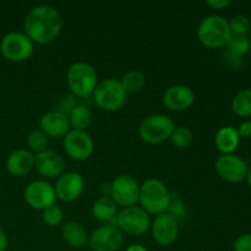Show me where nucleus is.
<instances>
[{"label":"nucleus","mask_w":251,"mask_h":251,"mask_svg":"<svg viewBox=\"0 0 251 251\" xmlns=\"http://www.w3.org/2000/svg\"><path fill=\"white\" fill-rule=\"evenodd\" d=\"M125 251H149V249L145 248L144 245L141 244H131L126 248V250Z\"/></svg>","instance_id":"4c0bfd02"},{"label":"nucleus","mask_w":251,"mask_h":251,"mask_svg":"<svg viewBox=\"0 0 251 251\" xmlns=\"http://www.w3.org/2000/svg\"><path fill=\"white\" fill-rule=\"evenodd\" d=\"M250 50H251V48H250Z\"/></svg>","instance_id":"ea45409f"},{"label":"nucleus","mask_w":251,"mask_h":251,"mask_svg":"<svg viewBox=\"0 0 251 251\" xmlns=\"http://www.w3.org/2000/svg\"><path fill=\"white\" fill-rule=\"evenodd\" d=\"M124 242V234L113 223L96 228L88 238V247L92 251H118Z\"/></svg>","instance_id":"9d476101"},{"label":"nucleus","mask_w":251,"mask_h":251,"mask_svg":"<svg viewBox=\"0 0 251 251\" xmlns=\"http://www.w3.org/2000/svg\"><path fill=\"white\" fill-rule=\"evenodd\" d=\"M63 26L61 16L50 5H38L28 11L24 21L25 34L37 44H49L59 36Z\"/></svg>","instance_id":"f257e3e1"},{"label":"nucleus","mask_w":251,"mask_h":251,"mask_svg":"<svg viewBox=\"0 0 251 251\" xmlns=\"http://www.w3.org/2000/svg\"><path fill=\"white\" fill-rule=\"evenodd\" d=\"M124 91L127 93H139L146 86V77L144 74L139 70H130L123 75L120 78Z\"/></svg>","instance_id":"b1692460"},{"label":"nucleus","mask_w":251,"mask_h":251,"mask_svg":"<svg viewBox=\"0 0 251 251\" xmlns=\"http://www.w3.org/2000/svg\"><path fill=\"white\" fill-rule=\"evenodd\" d=\"M167 212H168L169 215L173 216V217H176V220L179 221V218L183 217V216L185 215V212H186L185 205H184V202L180 200V199H172Z\"/></svg>","instance_id":"2f4dec72"},{"label":"nucleus","mask_w":251,"mask_h":251,"mask_svg":"<svg viewBox=\"0 0 251 251\" xmlns=\"http://www.w3.org/2000/svg\"><path fill=\"white\" fill-rule=\"evenodd\" d=\"M228 51L235 54L238 56H243L250 50L251 43L247 36H239V34H232L229 42L227 44Z\"/></svg>","instance_id":"cd10ccee"},{"label":"nucleus","mask_w":251,"mask_h":251,"mask_svg":"<svg viewBox=\"0 0 251 251\" xmlns=\"http://www.w3.org/2000/svg\"><path fill=\"white\" fill-rule=\"evenodd\" d=\"M7 245H9V238H7V234L5 233V230L2 228H0V251L6 250Z\"/></svg>","instance_id":"e433bc0d"},{"label":"nucleus","mask_w":251,"mask_h":251,"mask_svg":"<svg viewBox=\"0 0 251 251\" xmlns=\"http://www.w3.org/2000/svg\"><path fill=\"white\" fill-rule=\"evenodd\" d=\"M77 104V97H75L73 93H65V95H61L58 98L54 110H56L59 113H63L65 115H69L71 113V110Z\"/></svg>","instance_id":"7c9ffc66"},{"label":"nucleus","mask_w":251,"mask_h":251,"mask_svg":"<svg viewBox=\"0 0 251 251\" xmlns=\"http://www.w3.org/2000/svg\"><path fill=\"white\" fill-rule=\"evenodd\" d=\"M93 218L103 223H113L115 216L118 215V206L109 196H100L93 202L91 208Z\"/></svg>","instance_id":"4be33fe9"},{"label":"nucleus","mask_w":251,"mask_h":251,"mask_svg":"<svg viewBox=\"0 0 251 251\" xmlns=\"http://www.w3.org/2000/svg\"><path fill=\"white\" fill-rule=\"evenodd\" d=\"M69 123H70L71 130H80V131H86L88 126L92 123V113L90 108L86 107L85 104H77L70 114L68 115Z\"/></svg>","instance_id":"5701e85b"},{"label":"nucleus","mask_w":251,"mask_h":251,"mask_svg":"<svg viewBox=\"0 0 251 251\" xmlns=\"http://www.w3.org/2000/svg\"><path fill=\"white\" fill-rule=\"evenodd\" d=\"M234 251H251V233H247L235 239Z\"/></svg>","instance_id":"473e14b6"},{"label":"nucleus","mask_w":251,"mask_h":251,"mask_svg":"<svg viewBox=\"0 0 251 251\" xmlns=\"http://www.w3.org/2000/svg\"><path fill=\"white\" fill-rule=\"evenodd\" d=\"M232 37L229 22L221 15H210L200 22L198 27V38L201 44L211 49L227 47Z\"/></svg>","instance_id":"7ed1b4c3"},{"label":"nucleus","mask_w":251,"mask_h":251,"mask_svg":"<svg viewBox=\"0 0 251 251\" xmlns=\"http://www.w3.org/2000/svg\"><path fill=\"white\" fill-rule=\"evenodd\" d=\"M240 136L237 129L233 126H223L217 131L215 136V144L218 151L222 154H232L238 149Z\"/></svg>","instance_id":"412c9836"},{"label":"nucleus","mask_w":251,"mask_h":251,"mask_svg":"<svg viewBox=\"0 0 251 251\" xmlns=\"http://www.w3.org/2000/svg\"><path fill=\"white\" fill-rule=\"evenodd\" d=\"M225 63L227 64L230 69H239L243 64V59L242 56H238L227 50L225 54Z\"/></svg>","instance_id":"72a5a7b5"},{"label":"nucleus","mask_w":251,"mask_h":251,"mask_svg":"<svg viewBox=\"0 0 251 251\" xmlns=\"http://www.w3.org/2000/svg\"><path fill=\"white\" fill-rule=\"evenodd\" d=\"M172 195L166 184L159 179H147L140 185L139 203L149 215L158 216L167 212Z\"/></svg>","instance_id":"f03ea898"},{"label":"nucleus","mask_w":251,"mask_h":251,"mask_svg":"<svg viewBox=\"0 0 251 251\" xmlns=\"http://www.w3.org/2000/svg\"><path fill=\"white\" fill-rule=\"evenodd\" d=\"M63 145L69 158L77 162L88 159L95 151V142L87 131L70 130L64 136Z\"/></svg>","instance_id":"9b49d317"},{"label":"nucleus","mask_w":251,"mask_h":251,"mask_svg":"<svg viewBox=\"0 0 251 251\" xmlns=\"http://www.w3.org/2000/svg\"><path fill=\"white\" fill-rule=\"evenodd\" d=\"M92 96L96 104L102 110L117 112L124 107L127 95L123 88L120 80L105 78L98 82Z\"/></svg>","instance_id":"39448f33"},{"label":"nucleus","mask_w":251,"mask_h":251,"mask_svg":"<svg viewBox=\"0 0 251 251\" xmlns=\"http://www.w3.org/2000/svg\"><path fill=\"white\" fill-rule=\"evenodd\" d=\"M232 108L239 117H251V90H242L234 96Z\"/></svg>","instance_id":"393cba45"},{"label":"nucleus","mask_w":251,"mask_h":251,"mask_svg":"<svg viewBox=\"0 0 251 251\" xmlns=\"http://www.w3.org/2000/svg\"><path fill=\"white\" fill-rule=\"evenodd\" d=\"M33 49L34 43L25 32H9L0 41V53L6 60L12 63L26 61L33 54Z\"/></svg>","instance_id":"6e6552de"},{"label":"nucleus","mask_w":251,"mask_h":251,"mask_svg":"<svg viewBox=\"0 0 251 251\" xmlns=\"http://www.w3.org/2000/svg\"><path fill=\"white\" fill-rule=\"evenodd\" d=\"M140 184L132 176L127 174L118 176L110 183V195L112 200L122 208L136 206L139 202Z\"/></svg>","instance_id":"1a4fd4ad"},{"label":"nucleus","mask_w":251,"mask_h":251,"mask_svg":"<svg viewBox=\"0 0 251 251\" xmlns=\"http://www.w3.org/2000/svg\"><path fill=\"white\" fill-rule=\"evenodd\" d=\"M42 220L49 227H56L64 221V212L59 206L53 205L42 211Z\"/></svg>","instance_id":"c85d7f7f"},{"label":"nucleus","mask_w":251,"mask_h":251,"mask_svg":"<svg viewBox=\"0 0 251 251\" xmlns=\"http://www.w3.org/2000/svg\"><path fill=\"white\" fill-rule=\"evenodd\" d=\"M34 168V154L27 149H17L6 158V171L14 176H24Z\"/></svg>","instance_id":"6ab92c4d"},{"label":"nucleus","mask_w":251,"mask_h":251,"mask_svg":"<svg viewBox=\"0 0 251 251\" xmlns=\"http://www.w3.org/2000/svg\"><path fill=\"white\" fill-rule=\"evenodd\" d=\"M247 162L237 154H222L216 161V172L218 176L228 183H240L247 178Z\"/></svg>","instance_id":"ddd939ff"},{"label":"nucleus","mask_w":251,"mask_h":251,"mask_svg":"<svg viewBox=\"0 0 251 251\" xmlns=\"http://www.w3.org/2000/svg\"><path fill=\"white\" fill-rule=\"evenodd\" d=\"M66 83L70 93L75 97L87 98L93 95L96 86L98 85L97 71L91 64L76 61L68 69Z\"/></svg>","instance_id":"20e7f679"},{"label":"nucleus","mask_w":251,"mask_h":251,"mask_svg":"<svg viewBox=\"0 0 251 251\" xmlns=\"http://www.w3.org/2000/svg\"><path fill=\"white\" fill-rule=\"evenodd\" d=\"M56 199L63 202H73L82 195L85 190V180L82 176L76 172L63 173L54 185Z\"/></svg>","instance_id":"2eb2a0df"},{"label":"nucleus","mask_w":251,"mask_h":251,"mask_svg":"<svg viewBox=\"0 0 251 251\" xmlns=\"http://www.w3.org/2000/svg\"><path fill=\"white\" fill-rule=\"evenodd\" d=\"M176 129V124L164 114H152L145 118L139 126V135L142 141L150 145H158L167 141Z\"/></svg>","instance_id":"0eeeda50"},{"label":"nucleus","mask_w":251,"mask_h":251,"mask_svg":"<svg viewBox=\"0 0 251 251\" xmlns=\"http://www.w3.org/2000/svg\"><path fill=\"white\" fill-rule=\"evenodd\" d=\"M229 27L232 34H239V36H245L250 29V21L245 15L238 14L234 15L229 20Z\"/></svg>","instance_id":"c756f323"},{"label":"nucleus","mask_w":251,"mask_h":251,"mask_svg":"<svg viewBox=\"0 0 251 251\" xmlns=\"http://www.w3.org/2000/svg\"><path fill=\"white\" fill-rule=\"evenodd\" d=\"M113 225L117 226L123 234L131 237H141L151 228V218L140 206L122 208L115 216Z\"/></svg>","instance_id":"423d86ee"},{"label":"nucleus","mask_w":251,"mask_h":251,"mask_svg":"<svg viewBox=\"0 0 251 251\" xmlns=\"http://www.w3.org/2000/svg\"><path fill=\"white\" fill-rule=\"evenodd\" d=\"M25 201L27 205L38 211L55 205L56 194L55 189L47 180H34L29 183L25 189Z\"/></svg>","instance_id":"f8f14e48"},{"label":"nucleus","mask_w":251,"mask_h":251,"mask_svg":"<svg viewBox=\"0 0 251 251\" xmlns=\"http://www.w3.org/2000/svg\"><path fill=\"white\" fill-rule=\"evenodd\" d=\"M194 102H195V93L189 86H171L163 93V104L173 112H183L189 109Z\"/></svg>","instance_id":"f3484780"},{"label":"nucleus","mask_w":251,"mask_h":251,"mask_svg":"<svg viewBox=\"0 0 251 251\" xmlns=\"http://www.w3.org/2000/svg\"><path fill=\"white\" fill-rule=\"evenodd\" d=\"M34 169L44 178H59L65 171V161L53 150H47L34 156Z\"/></svg>","instance_id":"dca6fc26"},{"label":"nucleus","mask_w":251,"mask_h":251,"mask_svg":"<svg viewBox=\"0 0 251 251\" xmlns=\"http://www.w3.org/2000/svg\"><path fill=\"white\" fill-rule=\"evenodd\" d=\"M169 140L178 149H188L194 142V134L189 127L176 126Z\"/></svg>","instance_id":"a878e982"},{"label":"nucleus","mask_w":251,"mask_h":251,"mask_svg":"<svg viewBox=\"0 0 251 251\" xmlns=\"http://www.w3.org/2000/svg\"><path fill=\"white\" fill-rule=\"evenodd\" d=\"M151 232L154 242L162 247L173 244L179 234V221L168 212L154 217L151 222Z\"/></svg>","instance_id":"4468645a"},{"label":"nucleus","mask_w":251,"mask_h":251,"mask_svg":"<svg viewBox=\"0 0 251 251\" xmlns=\"http://www.w3.org/2000/svg\"><path fill=\"white\" fill-rule=\"evenodd\" d=\"M61 234H63V239L65 240L66 244L70 245L74 249H82L86 245H88L90 234L86 228L76 221L66 222L63 226Z\"/></svg>","instance_id":"aec40b11"},{"label":"nucleus","mask_w":251,"mask_h":251,"mask_svg":"<svg viewBox=\"0 0 251 251\" xmlns=\"http://www.w3.org/2000/svg\"><path fill=\"white\" fill-rule=\"evenodd\" d=\"M39 130L47 137H64L71 130L68 115L59 113L56 110H50L42 115L39 119Z\"/></svg>","instance_id":"a211bd4d"},{"label":"nucleus","mask_w":251,"mask_h":251,"mask_svg":"<svg viewBox=\"0 0 251 251\" xmlns=\"http://www.w3.org/2000/svg\"><path fill=\"white\" fill-rule=\"evenodd\" d=\"M238 134L240 137H250L251 136V120H245L238 126Z\"/></svg>","instance_id":"f704fd0d"},{"label":"nucleus","mask_w":251,"mask_h":251,"mask_svg":"<svg viewBox=\"0 0 251 251\" xmlns=\"http://www.w3.org/2000/svg\"><path fill=\"white\" fill-rule=\"evenodd\" d=\"M48 137L41 130H33L27 135V146L32 153H41L48 150Z\"/></svg>","instance_id":"bb28decb"},{"label":"nucleus","mask_w":251,"mask_h":251,"mask_svg":"<svg viewBox=\"0 0 251 251\" xmlns=\"http://www.w3.org/2000/svg\"><path fill=\"white\" fill-rule=\"evenodd\" d=\"M247 181H248V184H249V186L251 188V168L249 169V171H248V174H247Z\"/></svg>","instance_id":"58836bf2"},{"label":"nucleus","mask_w":251,"mask_h":251,"mask_svg":"<svg viewBox=\"0 0 251 251\" xmlns=\"http://www.w3.org/2000/svg\"><path fill=\"white\" fill-rule=\"evenodd\" d=\"M206 4H207L210 7H212V9L222 10V9H226V7L230 4V1L229 0H207Z\"/></svg>","instance_id":"c9c22d12"}]
</instances>
